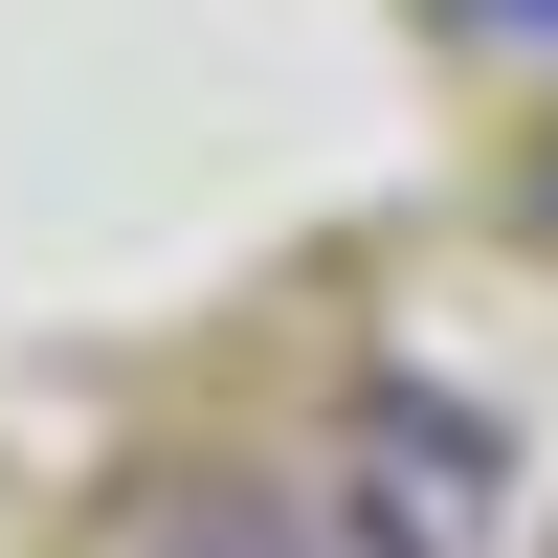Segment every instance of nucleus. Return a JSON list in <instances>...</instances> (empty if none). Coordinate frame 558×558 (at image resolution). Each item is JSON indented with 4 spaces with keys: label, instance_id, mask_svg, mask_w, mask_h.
<instances>
[{
    "label": "nucleus",
    "instance_id": "nucleus-1",
    "mask_svg": "<svg viewBox=\"0 0 558 558\" xmlns=\"http://www.w3.org/2000/svg\"><path fill=\"white\" fill-rule=\"evenodd\" d=\"M89 558H313V514H291L268 470H157V492H134Z\"/></svg>",
    "mask_w": 558,
    "mask_h": 558
},
{
    "label": "nucleus",
    "instance_id": "nucleus-2",
    "mask_svg": "<svg viewBox=\"0 0 558 558\" xmlns=\"http://www.w3.org/2000/svg\"><path fill=\"white\" fill-rule=\"evenodd\" d=\"M447 23H492V45H558V0H447Z\"/></svg>",
    "mask_w": 558,
    "mask_h": 558
},
{
    "label": "nucleus",
    "instance_id": "nucleus-3",
    "mask_svg": "<svg viewBox=\"0 0 558 558\" xmlns=\"http://www.w3.org/2000/svg\"><path fill=\"white\" fill-rule=\"evenodd\" d=\"M536 223H558V157H536Z\"/></svg>",
    "mask_w": 558,
    "mask_h": 558
}]
</instances>
